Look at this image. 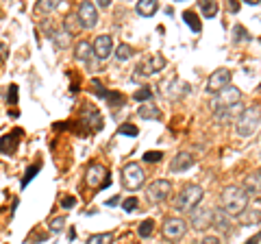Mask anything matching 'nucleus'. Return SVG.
Segmentation results:
<instances>
[{"mask_svg":"<svg viewBox=\"0 0 261 244\" xmlns=\"http://www.w3.org/2000/svg\"><path fill=\"white\" fill-rule=\"evenodd\" d=\"M220 203L228 216H240L248 207V194L242 185H226L222 190V197H220Z\"/></svg>","mask_w":261,"mask_h":244,"instance_id":"obj_1","label":"nucleus"},{"mask_svg":"<svg viewBox=\"0 0 261 244\" xmlns=\"http://www.w3.org/2000/svg\"><path fill=\"white\" fill-rule=\"evenodd\" d=\"M202 197H205V190L196 183H187L181 188V192L174 197V209L176 211H194L200 205Z\"/></svg>","mask_w":261,"mask_h":244,"instance_id":"obj_2","label":"nucleus"},{"mask_svg":"<svg viewBox=\"0 0 261 244\" xmlns=\"http://www.w3.org/2000/svg\"><path fill=\"white\" fill-rule=\"evenodd\" d=\"M261 122V105H250V107H244V111L240 113L238 122H235V133L240 137H250L257 131Z\"/></svg>","mask_w":261,"mask_h":244,"instance_id":"obj_3","label":"nucleus"},{"mask_svg":"<svg viewBox=\"0 0 261 244\" xmlns=\"http://www.w3.org/2000/svg\"><path fill=\"white\" fill-rule=\"evenodd\" d=\"M144 181H146V173L140 164H135V161L124 164V168H122V185H124V190H128V192L140 190Z\"/></svg>","mask_w":261,"mask_h":244,"instance_id":"obj_4","label":"nucleus"},{"mask_svg":"<svg viewBox=\"0 0 261 244\" xmlns=\"http://www.w3.org/2000/svg\"><path fill=\"white\" fill-rule=\"evenodd\" d=\"M242 101V92L235 85H228L224 87L222 92H218L214 96V101H211V109H214V113L222 111V109H228V107H235Z\"/></svg>","mask_w":261,"mask_h":244,"instance_id":"obj_5","label":"nucleus"},{"mask_svg":"<svg viewBox=\"0 0 261 244\" xmlns=\"http://www.w3.org/2000/svg\"><path fill=\"white\" fill-rule=\"evenodd\" d=\"M161 233H163V238L170 240V242L181 240L183 235L187 233V221H183V218H178V216L166 218V223H163Z\"/></svg>","mask_w":261,"mask_h":244,"instance_id":"obj_6","label":"nucleus"},{"mask_svg":"<svg viewBox=\"0 0 261 244\" xmlns=\"http://www.w3.org/2000/svg\"><path fill=\"white\" fill-rule=\"evenodd\" d=\"M170 192H172V183L168 181V179H157V181H152L148 185V192H146V199H148V203H152V205H157V203H163Z\"/></svg>","mask_w":261,"mask_h":244,"instance_id":"obj_7","label":"nucleus"},{"mask_svg":"<svg viewBox=\"0 0 261 244\" xmlns=\"http://www.w3.org/2000/svg\"><path fill=\"white\" fill-rule=\"evenodd\" d=\"M228 85H231V70H226V68H218L216 72H211L209 79H207V92L209 94L222 92V89Z\"/></svg>","mask_w":261,"mask_h":244,"instance_id":"obj_8","label":"nucleus"},{"mask_svg":"<svg viewBox=\"0 0 261 244\" xmlns=\"http://www.w3.org/2000/svg\"><path fill=\"white\" fill-rule=\"evenodd\" d=\"M76 15H79L81 29H85V31L94 29L96 24H98V7L94 3H81Z\"/></svg>","mask_w":261,"mask_h":244,"instance_id":"obj_9","label":"nucleus"},{"mask_svg":"<svg viewBox=\"0 0 261 244\" xmlns=\"http://www.w3.org/2000/svg\"><path fill=\"white\" fill-rule=\"evenodd\" d=\"M85 181L92 188H107L109 185V177H107V168L100 164H92L85 173Z\"/></svg>","mask_w":261,"mask_h":244,"instance_id":"obj_10","label":"nucleus"},{"mask_svg":"<svg viewBox=\"0 0 261 244\" xmlns=\"http://www.w3.org/2000/svg\"><path fill=\"white\" fill-rule=\"evenodd\" d=\"M214 223V211L207 207H196L194 211H190V225L196 231H205Z\"/></svg>","mask_w":261,"mask_h":244,"instance_id":"obj_11","label":"nucleus"},{"mask_svg":"<svg viewBox=\"0 0 261 244\" xmlns=\"http://www.w3.org/2000/svg\"><path fill=\"white\" fill-rule=\"evenodd\" d=\"M163 94L168 96V99H183V96L190 94V83H185L181 79H172L170 83H163Z\"/></svg>","mask_w":261,"mask_h":244,"instance_id":"obj_12","label":"nucleus"},{"mask_svg":"<svg viewBox=\"0 0 261 244\" xmlns=\"http://www.w3.org/2000/svg\"><path fill=\"white\" fill-rule=\"evenodd\" d=\"M92 46H94V57L96 59L105 61L113 51V39H111V35H98Z\"/></svg>","mask_w":261,"mask_h":244,"instance_id":"obj_13","label":"nucleus"},{"mask_svg":"<svg viewBox=\"0 0 261 244\" xmlns=\"http://www.w3.org/2000/svg\"><path fill=\"white\" fill-rule=\"evenodd\" d=\"M20 135H22V131H20V129H15V131L0 137V153H3V155H13L15 149H18Z\"/></svg>","mask_w":261,"mask_h":244,"instance_id":"obj_14","label":"nucleus"},{"mask_svg":"<svg viewBox=\"0 0 261 244\" xmlns=\"http://www.w3.org/2000/svg\"><path fill=\"white\" fill-rule=\"evenodd\" d=\"M194 164H196V159L190 153H178V155L170 161V170H172V173H185V170H190Z\"/></svg>","mask_w":261,"mask_h":244,"instance_id":"obj_15","label":"nucleus"},{"mask_svg":"<svg viewBox=\"0 0 261 244\" xmlns=\"http://www.w3.org/2000/svg\"><path fill=\"white\" fill-rule=\"evenodd\" d=\"M83 122L89 129H92V131H100V129H102L100 113L96 111V107H89V105H85V109H83Z\"/></svg>","mask_w":261,"mask_h":244,"instance_id":"obj_16","label":"nucleus"},{"mask_svg":"<svg viewBox=\"0 0 261 244\" xmlns=\"http://www.w3.org/2000/svg\"><path fill=\"white\" fill-rule=\"evenodd\" d=\"M242 188L246 190L248 197H261V173L259 170L246 177V181H244Z\"/></svg>","mask_w":261,"mask_h":244,"instance_id":"obj_17","label":"nucleus"},{"mask_svg":"<svg viewBox=\"0 0 261 244\" xmlns=\"http://www.w3.org/2000/svg\"><path fill=\"white\" fill-rule=\"evenodd\" d=\"M238 223L242 227H252V225H259L261 223V209H244L242 214L238 216Z\"/></svg>","mask_w":261,"mask_h":244,"instance_id":"obj_18","label":"nucleus"},{"mask_svg":"<svg viewBox=\"0 0 261 244\" xmlns=\"http://www.w3.org/2000/svg\"><path fill=\"white\" fill-rule=\"evenodd\" d=\"M74 57L79 61H83V63L92 61L94 59V46L89 42H85V39H81V42L76 44V48H74Z\"/></svg>","mask_w":261,"mask_h":244,"instance_id":"obj_19","label":"nucleus"},{"mask_svg":"<svg viewBox=\"0 0 261 244\" xmlns=\"http://www.w3.org/2000/svg\"><path fill=\"white\" fill-rule=\"evenodd\" d=\"M244 111V107H242V103H238L235 107H228V109H222V111H218V113H214L216 116V120L218 122H238V118H240V113Z\"/></svg>","mask_w":261,"mask_h":244,"instance_id":"obj_20","label":"nucleus"},{"mask_svg":"<svg viewBox=\"0 0 261 244\" xmlns=\"http://www.w3.org/2000/svg\"><path fill=\"white\" fill-rule=\"evenodd\" d=\"M211 225H214L216 229H220L222 233H228L231 231V216H228L224 209H218V211H214V223Z\"/></svg>","mask_w":261,"mask_h":244,"instance_id":"obj_21","label":"nucleus"},{"mask_svg":"<svg viewBox=\"0 0 261 244\" xmlns=\"http://www.w3.org/2000/svg\"><path fill=\"white\" fill-rule=\"evenodd\" d=\"M135 9H137L140 15H144V18H150V15H154L159 11V3L157 0H140Z\"/></svg>","mask_w":261,"mask_h":244,"instance_id":"obj_22","label":"nucleus"},{"mask_svg":"<svg viewBox=\"0 0 261 244\" xmlns=\"http://www.w3.org/2000/svg\"><path fill=\"white\" fill-rule=\"evenodd\" d=\"M137 113H140V118H144V120H159L161 118V109L150 103H144L142 107L137 109Z\"/></svg>","mask_w":261,"mask_h":244,"instance_id":"obj_23","label":"nucleus"},{"mask_svg":"<svg viewBox=\"0 0 261 244\" xmlns=\"http://www.w3.org/2000/svg\"><path fill=\"white\" fill-rule=\"evenodd\" d=\"M218 11H220V7H218V3H214V0H205V3H200L202 18L211 20V18H216V15H218Z\"/></svg>","mask_w":261,"mask_h":244,"instance_id":"obj_24","label":"nucleus"},{"mask_svg":"<svg viewBox=\"0 0 261 244\" xmlns=\"http://www.w3.org/2000/svg\"><path fill=\"white\" fill-rule=\"evenodd\" d=\"M53 42H55V46L57 48H65V46H68L70 44V33H68V31H65V29H59V31H53Z\"/></svg>","mask_w":261,"mask_h":244,"instance_id":"obj_25","label":"nucleus"},{"mask_svg":"<svg viewBox=\"0 0 261 244\" xmlns=\"http://www.w3.org/2000/svg\"><path fill=\"white\" fill-rule=\"evenodd\" d=\"M152 231H154V221L152 218H146V221H142L140 227H137V235H140V238H150Z\"/></svg>","mask_w":261,"mask_h":244,"instance_id":"obj_26","label":"nucleus"},{"mask_svg":"<svg viewBox=\"0 0 261 244\" xmlns=\"http://www.w3.org/2000/svg\"><path fill=\"white\" fill-rule=\"evenodd\" d=\"M183 20H185L187 27L194 31V33H200V20H198V15H196L194 11H183Z\"/></svg>","mask_w":261,"mask_h":244,"instance_id":"obj_27","label":"nucleus"},{"mask_svg":"<svg viewBox=\"0 0 261 244\" xmlns=\"http://www.w3.org/2000/svg\"><path fill=\"white\" fill-rule=\"evenodd\" d=\"M113 242V231L107 233H94L87 238V244H111Z\"/></svg>","mask_w":261,"mask_h":244,"instance_id":"obj_28","label":"nucleus"},{"mask_svg":"<svg viewBox=\"0 0 261 244\" xmlns=\"http://www.w3.org/2000/svg\"><path fill=\"white\" fill-rule=\"evenodd\" d=\"M150 99H152V89L148 87V85H144V87H140L137 92L133 94V101L135 103H150Z\"/></svg>","mask_w":261,"mask_h":244,"instance_id":"obj_29","label":"nucleus"},{"mask_svg":"<svg viewBox=\"0 0 261 244\" xmlns=\"http://www.w3.org/2000/svg\"><path fill=\"white\" fill-rule=\"evenodd\" d=\"M63 29L68 31L70 35H74L79 33V29H81V22H79V15H68V18L63 20Z\"/></svg>","mask_w":261,"mask_h":244,"instance_id":"obj_30","label":"nucleus"},{"mask_svg":"<svg viewBox=\"0 0 261 244\" xmlns=\"http://www.w3.org/2000/svg\"><path fill=\"white\" fill-rule=\"evenodd\" d=\"M130 55H133V48H130L128 44H118V48H116V59L118 61L130 59Z\"/></svg>","mask_w":261,"mask_h":244,"instance_id":"obj_31","label":"nucleus"},{"mask_svg":"<svg viewBox=\"0 0 261 244\" xmlns=\"http://www.w3.org/2000/svg\"><path fill=\"white\" fill-rule=\"evenodd\" d=\"M59 7H61L59 0H42V3H37V11L48 13V11H57Z\"/></svg>","mask_w":261,"mask_h":244,"instance_id":"obj_32","label":"nucleus"},{"mask_svg":"<svg viewBox=\"0 0 261 244\" xmlns=\"http://www.w3.org/2000/svg\"><path fill=\"white\" fill-rule=\"evenodd\" d=\"M63 227H65V216H55V218H50V223H48V229L53 233H61Z\"/></svg>","mask_w":261,"mask_h":244,"instance_id":"obj_33","label":"nucleus"},{"mask_svg":"<svg viewBox=\"0 0 261 244\" xmlns=\"http://www.w3.org/2000/svg\"><path fill=\"white\" fill-rule=\"evenodd\" d=\"M89 85H92V92L98 96V99H105V101H107L109 92H107V89H105V85L100 83V81H98V79H92V83H89Z\"/></svg>","mask_w":261,"mask_h":244,"instance_id":"obj_34","label":"nucleus"},{"mask_svg":"<svg viewBox=\"0 0 261 244\" xmlns=\"http://www.w3.org/2000/svg\"><path fill=\"white\" fill-rule=\"evenodd\" d=\"M150 75H154V72H152V68H150V61H148V59L142 61L140 66L135 68V79H140V77H150Z\"/></svg>","mask_w":261,"mask_h":244,"instance_id":"obj_35","label":"nucleus"},{"mask_svg":"<svg viewBox=\"0 0 261 244\" xmlns=\"http://www.w3.org/2000/svg\"><path fill=\"white\" fill-rule=\"evenodd\" d=\"M148 61H150L152 72H161L163 68H166V59H163L161 55H150V57H148Z\"/></svg>","mask_w":261,"mask_h":244,"instance_id":"obj_36","label":"nucleus"},{"mask_svg":"<svg viewBox=\"0 0 261 244\" xmlns=\"http://www.w3.org/2000/svg\"><path fill=\"white\" fill-rule=\"evenodd\" d=\"M39 173V164H33V166H29V170H27V173H24V177H22V188H27V185L33 181V177H35Z\"/></svg>","mask_w":261,"mask_h":244,"instance_id":"obj_37","label":"nucleus"},{"mask_svg":"<svg viewBox=\"0 0 261 244\" xmlns=\"http://www.w3.org/2000/svg\"><path fill=\"white\" fill-rule=\"evenodd\" d=\"M107 101L111 103V109H120L122 105H124V96H122L120 92H109Z\"/></svg>","mask_w":261,"mask_h":244,"instance_id":"obj_38","label":"nucleus"},{"mask_svg":"<svg viewBox=\"0 0 261 244\" xmlns=\"http://www.w3.org/2000/svg\"><path fill=\"white\" fill-rule=\"evenodd\" d=\"M163 159V153L161 151H146L144 153V161L146 164H157V161Z\"/></svg>","mask_w":261,"mask_h":244,"instance_id":"obj_39","label":"nucleus"},{"mask_svg":"<svg viewBox=\"0 0 261 244\" xmlns=\"http://www.w3.org/2000/svg\"><path fill=\"white\" fill-rule=\"evenodd\" d=\"M137 133V127H133V125H128V122H124V125H120V129H118V135H130V137H135Z\"/></svg>","mask_w":261,"mask_h":244,"instance_id":"obj_40","label":"nucleus"},{"mask_svg":"<svg viewBox=\"0 0 261 244\" xmlns=\"http://www.w3.org/2000/svg\"><path fill=\"white\" fill-rule=\"evenodd\" d=\"M233 35H235V39H238V42H250V35H248V31L244 29V27H235L233 29Z\"/></svg>","mask_w":261,"mask_h":244,"instance_id":"obj_41","label":"nucleus"},{"mask_svg":"<svg viewBox=\"0 0 261 244\" xmlns=\"http://www.w3.org/2000/svg\"><path fill=\"white\" fill-rule=\"evenodd\" d=\"M122 209L128 211V214H130V211H135V209H137V199H135V197L124 199V201H122Z\"/></svg>","mask_w":261,"mask_h":244,"instance_id":"obj_42","label":"nucleus"},{"mask_svg":"<svg viewBox=\"0 0 261 244\" xmlns=\"http://www.w3.org/2000/svg\"><path fill=\"white\" fill-rule=\"evenodd\" d=\"M7 103L9 105H18V85H11L7 92Z\"/></svg>","mask_w":261,"mask_h":244,"instance_id":"obj_43","label":"nucleus"},{"mask_svg":"<svg viewBox=\"0 0 261 244\" xmlns=\"http://www.w3.org/2000/svg\"><path fill=\"white\" fill-rule=\"evenodd\" d=\"M76 205V199L74 197H65V199H61V207L63 209H72Z\"/></svg>","mask_w":261,"mask_h":244,"instance_id":"obj_44","label":"nucleus"},{"mask_svg":"<svg viewBox=\"0 0 261 244\" xmlns=\"http://www.w3.org/2000/svg\"><path fill=\"white\" fill-rule=\"evenodd\" d=\"M200 244H222V240H220L218 235H205Z\"/></svg>","mask_w":261,"mask_h":244,"instance_id":"obj_45","label":"nucleus"},{"mask_svg":"<svg viewBox=\"0 0 261 244\" xmlns=\"http://www.w3.org/2000/svg\"><path fill=\"white\" fill-rule=\"evenodd\" d=\"M7 55H9V48H7V44L0 42V61L7 59Z\"/></svg>","mask_w":261,"mask_h":244,"instance_id":"obj_46","label":"nucleus"},{"mask_svg":"<svg viewBox=\"0 0 261 244\" xmlns=\"http://www.w3.org/2000/svg\"><path fill=\"white\" fill-rule=\"evenodd\" d=\"M120 203H122L120 197H111V199H107V207H116V205H120Z\"/></svg>","mask_w":261,"mask_h":244,"instance_id":"obj_47","label":"nucleus"},{"mask_svg":"<svg viewBox=\"0 0 261 244\" xmlns=\"http://www.w3.org/2000/svg\"><path fill=\"white\" fill-rule=\"evenodd\" d=\"M261 242V233H257V235H252V238L250 240H246V242H244V244H259Z\"/></svg>","mask_w":261,"mask_h":244,"instance_id":"obj_48","label":"nucleus"},{"mask_svg":"<svg viewBox=\"0 0 261 244\" xmlns=\"http://www.w3.org/2000/svg\"><path fill=\"white\" fill-rule=\"evenodd\" d=\"M109 5H111V0H98V7H100V9H107Z\"/></svg>","mask_w":261,"mask_h":244,"instance_id":"obj_49","label":"nucleus"},{"mask_svg":"<svg viewBox=\"0 0 261 244\" xmlns=\"http://www.w3.org/2000/svg\"><path fill=\"white\" fill-rule=\"evenodd\" d=\"M231 11L238 13V11H240V3H231Z\"/></svg>","mask_w":261,"mask_h":244,"instance_id":"obj_50","label":"nucleus"},{"mask_svg":"<svg viewBox=\"0 0 261 244\" xmlns=\"http://www.w3.org/2000/svg\"><path fill=\"white\" fill-rule=\"evenodd\" d=\"M259 89H261V85H259Z\"/></svg>","mask_w":261,"mask_h":244,"instance_id":"obj_51","label":"nucleus"},{"mask_svg":"<svg viewBox=\"0 0 261 244\" xmlns=\"http://www.w3.org/2000/svg\"><path fill=\"white\" fill-rule=\"evenodd\" d=\"M259 173H261V170H259Z\"/></svg>","mask_w":261,"mask_h":244,"instance_id":"obj_52","label":"nucleus"}]
</instances>
